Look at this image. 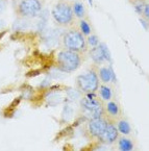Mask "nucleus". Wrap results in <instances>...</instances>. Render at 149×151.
<instances>
[{
  "instance_id": "3",
  "label": "nucleus",
  "mask_w": 149,
  "mask_h": 151,
  "mask_svg": "<svg viewBox=\"0 0 149 151\" xmlns=\"http://www.w3.org/2000/svg\"><path fill=\"white\" fill-rule=\"evenodd\" d=\"M52 18L58 24L67 26L73 22L74 14L72 11V5L66 1H60L53 6L51 11Z\"/></svg>"
},
{
  "instance_id": "11",
  "label": "nucleus",
  "mask_w": 149,
  "mask_h": 151,
  "mask_svg": "<svg viewBox=\"0 0 149 151\" xmlns=\"http://www.w3.org/2000/svg\"><path fill=\"white\" fill-rule=\"evenodd\" d=\"M72 11H73L74 16H76L77 18L82 19L86 15V9L83 4L80 2H75L73 5H72Z\"/></svg>"
},
{
  "instance_id": "17",
  "label": "nucleus",
  "mask_w": 149,
  "mask_h": 151,
  "mask_svg": "<svg viewBox=\"0 0 149 151\" xmlns=\"http://www.w3.org/2000/svg\"><path fill=\"white\" fill-rule=\"evenodd\" d=\"M87 44L90 45L91 47H95L97 46V45H99V39H98L97 36H95V35H90V36H88V41H87Z\"/></svg>"
},
{
  "instance_id": "14",
  "label": "nucleus",
  "mask_w": 149,
  "mask_h": 151,
  "mask_svg": "<svg viewBox=\"0 0 149 151\" xmlns=\"http://www.w3.org/2000/svg\"><path fill=\"white\" fill-rule=\"evenodd\" d=\"M112 95H113V93H112L111 88L107 87V86H101L100 87V96L103 100H105V101L111 100Z\"/></svg>"
},
{
  "instance_id": "15",
  "label": "nucleus",
  "mask_w": 149,
  "mask_h": 151,
  "mask_svg": "<svg viewBox=\"0 0 149 151\" xmlns=\"http://www.w3.org/2000/svg\"><path fill=\"white\" fill-rule=\"evenodd\" d=\"M118 131H120L123 134H129L130 132V125L127 121L122 120L118 122Z\"/></svg>"
},
{
  "instance_id": "12",
  "label": "nucleus",
  "mask_w": 149,
  "mask_h": 151,
  "mask_svg": "<svg viewBox=\"0 0 149 151\" xmlns=\"http://www.w3.org/2000/svg\"><path fill=\"white\" fill-rule=\"evenodd\" d=\"M119 148L122 151H130L134 148V144L129 139L122 138L119 140Z\"/></svg>"
},
{
  "instance_id": "16",
  "label": "nucleus",
  "mask_w": 149,
  "mask_h": 151,
  "mask_svg": "<svg viewBox=\"0 0 149 151\" xmlns=\"http://www.w3.org/2000/svg\"><path fill=\"white\" fill-rule=\"evenodd\" d=\"M79 27H80V32H81L85 37L91 35V26H90V24L86 20H83V19L80 20Z\"/></svg>"
},
{
  "instance_id": "7",
  "label": "nucleus",
  "mask_w": 149,
  "mask_h": 151,
  "mask_svg": "<svg viewBox=\"0 0 149 151\" xmlns=\"http://www.w3.org/2000/svg\"><path fill=\"white\" fill-rule=\"evenodd\" d=\"M90 55H91L92 60L96 65L103 64L105 60H111L109 49L104 44H99L95 47H92L91 51H90Z\"/></svg>"
},
{
  "instance_id": "5",
  "label": "nucleus",
  "mask_w": 149,
  "mask_h": 151,
  "mask_svg": "<svg viewBox=\"0 0 149 151\" xmlns=\"http://www.w3.org/2000/svg\"><path fill=\"white\" fill-rule=\"evenodd\" d=\"M42 12L40 0H21L17 6V13L23 18H36Z\"/></svg>"
},
{
  "instance_id": "19",
  "label": "nucleus",
  "mask_w": 149,
  "mask_h": 151,
  "mask_svg": "<svg viewBox=\"0 0 149 151\" xmlns=\"http://www.w3.org/2000/svg\"><path fill=\"white\" fill-rule=\"evenodd\" d=\"M148 9H149V7H148V4H145L144 5V9H143V12H144V15H145V18L146 19H148Z\"/></svg>"
},
{
  "instance_id": "1",
  "label": "nucleus",
  "mask_w": 149,
  "mask_h": 151,
  "mask_svg": "<svg viewBox=\"0 0 149 151\" xmlns=\"http://www.w3.org/2000/svg\"><path fill=\"white\" fill-rule=\"evenodd\" d=\"M56 64L58 68L63 72H74L77 70L81 65V56L80 53L65 48L60 50L56 56Z\"/></svg>"
},
{
  "instance_id": "18",
  "label": "nucleus",
  "mask_w": 149,
  "mask_h": 151,
  "mask_svg": "<svg viewBox=\"0 0 149 151\" xmlns=\"http://www.w3.org/2000/svg\"><path fill=\"white\" fill-rule=\"evenodd\" d=\"M7 5V1L6 0H0V15H2L3 12L5 11Z\"/></svg>"
},
{
  "instance_id": "13",
  "label": "nucleus",
  "mask_w": 149,
  "mask_h": 151,
  "mask_svg": "<svg viewBox=\"0 0 149 151\" xmlns=\"http://www.w3.org/2000/svg\"><path fill=\"white\" fill-rule=\"evenodd\" d=\"M107 111L109 115L112 116H118L120 113V109H119L118 104L114 101H109L107 104Z\"/></svg>"
},
{
  "instance_id": "20",
  "label": "nucleus",
  "mask_w": 149,
  "mask_h": 151,
  "mask_svg": "<svg viewBox=\"0 0 149 151\" xmlns=\"http://www.w3.org/2000/svg\"><path fill=\"white\" fill-rule=\"evenodd\" d=\"M5 25H6V23H5L4 20H0V29H2Z\"/></svg>"
},
{
  "instance_id": "2",
  "label": "nucleus",
  "mask_w": 149,
  "mask_h": 151,
  "mask_svg": "<svg viewBox=\"0 0 149 151\" xmlns=\"http://www.w3.org/2000/svg\"><path fill=\"white\" fill-rule=\"evenodd\" d=\"M63 44L66 49L78 53L86 51L88 45L85 36L77 29H70L65 33L63 37Z\"/></svg>"
},
{
  "instance_id": "4",
  "label": "nucleus",
  "mask_w": 149,
  "mask_h": 151,
  "mask_svg": "<svg viewBox=\"0 0 149 151\" xmlns=\"http://www.w3.org/2000/svg\"><path fill=\"white\" fill-rule=\"evenodd\" d=\"M76 83L80 91L85 93H95L99 89V77L95 70H88L76 78Z\"/></svg>"
},
{
  "instance_id": "6",
  "label": "nucleus",
  "mask_w": 149,
  "mask_h": 151,
  "mask_svg": "<svg viewBox=\"0 0 149 151\" xmlns=\"http://www.w3.org/2000/svg\"><path fill=\"white\" fill-rule=\"evenodd\" d=\"M80 105L86 111L92 116V118L95 117H102L103 116V107L99 101L95 99V98H83L80 102Z\"/></svg>"
},
{
  "instance_id": "9",
  "label": "nucleus",
  "mask_w": 149,
  "mask_h": 151,
  "mask_svg": "<svg viewBox=\"0 0 149 151\" xmlns=\"http://www.w3.org/2000/svg\"><path fill=\"white\" fill-rule=\"evenodd\" d=\"M107 122L102 118V117H95V118H91L89 121V131L92 136L95 138H99L101 136V133L103 132L105 126H107Z\"/></svg>"
},
{
  "instance_id": "10",
  "label": "nucleus",
  "mask_w": 149,
  "mask_h": 151,
  "mask_svg": "<svg viewBox=\"0 0 149 151\" xmlns=\"http://www.w3.org/2000/svg\"><path fill=\"white\" fill-rule=\"evenodd\" d=\"M98 77H100V79L103 82L107 83V82H111L112 80H115V75H114V72L112 71L111 68H107V67H102L99 69L98 71Z\"/></svg>"
},
{
  "instance_id": "8",
  "label": "nucleus",
  "mask_w": 149,
  "mask_h": 151,
  "mask_svg": "<svg viewBox=\"0 0 149 151\" xmlns=\"http://www.w3.org/2000/svg\"><path fill=\"white\" fill-rule=\"evenodd\" d=\"M118 136L119 131L117 129V127L113 123H107L104 130L101 133V136L98 138V140L100 141L101 143H103V144H113L118 139Z\"/></svg>"
}]
</instances>
